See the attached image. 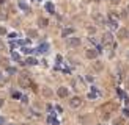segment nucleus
<instances>
[{
    "label": "nucleus",
    "instance_id": "nucleus-29",
    "mask_svg": "<svg viewBox=\"0 0 129 125\" xmlns=\"http://www.w3.org/2000/svg\"><path fill=\"white\" fill-rule=\"evenodd\" d=\"M3 124V117H0V125H2Z\"/></svg>",
    "mask_w": 129,
    "mask_h": 125
},
{
    "label": "nucleus",
    "instance_id": "nucleus-25",
    "mask_svg": "<svg viewBox=\"0 0 129 125\" xmlns=\"http://www.w3.org/2000/svg\"><path fill=\"white\" fill-rule=\"evenodd\" d=\"M2 81H6V78H5V77H2V74H0V83H2Z\"/></svg>",
    "mask_w": 129,
    "mask_h": 125
},
{
    "label": "nucleus",
    "instance_id": "nucleus-22",
    "mask_svg": "<svg viewBox=\"0 0 129 125\" xmlns=\"http://www.w3.org/2000/svg\"><path fill=\"white\" fill-rule=\"evenodd\" d=\"M0 64H3V66H6V59H2V58H0Z\"/></svg>",
    "mask_w": 129,
    "mask_h": 125
},
{
    "label": "nucleus",
    "instance_id": "nucleus-28",
    "mask_svg": "<svg viewBox=\"0 0 129 125\" xmlns=\"http://www.w3.org/2000/svg\"><path fill=\"white\" fill-rule=\"evenodd\" d=\"M2 106H3V100H2V98H0V108H2Z\"/></svg>",
    "mask_w": 129,
    "mask_h": 125
},
{
    "label": "nucleus",
    "instance_id": "nucleus-4",
    "mask_svg": "<svg viewBox=\"0 0 129 125\" xmlns=\"http://www.w3.org/2000/svg\"><path fill=\"white\" fill-rule=\"evenodd\" d=\"M85 55H87V58L88 59H94L98 56V50H94V49H88L87 52H85Z\"/></svg>",
    "mask_w": 129,
    "mask_h": 125
},
{
    "label": "nucleus",
    "instance_id": "nucleus-2",
    "mask_svg": "<svg viewBox=\"0 0 129 125\" xmlns=\"http://www.w3.org/2000/svg\"><path fill=\"white\" fill-rule=\"evenodd\" d=\"M69 105H71V108H79V106L82 105V98L80 97H72L69 100Z\"/></svg>",
    "mask_w": 129,
    "mask_h": 125
},
{
    "label": "nucleus",
    "instance_id": "nucleus-13",
    "mask_svg": "<svg viewBox=\"0 0 129 125\" xmlns=\"http://www.w3.org/2000/svg\"><path fill=\"white\" fill-rule=\"evenodd\" d=\"M38 24H40L41 27H47V19H44V17H41V19L38 20Z\"/></svg>",
    "mask_w": 129,
    "mask_h": 125
},
{
    "label": "nucleus",
    "instance_id": "nucleus-12",
    "mask_svg": "<svg viewBox=\"0 0 129 125\" xmlns=\"http://www.w3.org/2000/svg\"><path fill=\"white\" fill-rule=\"evenodd\" d=\"M27 36H30V38H36L38 33L35 31V30H27Z\"/></svg>",
    "mask_w": 129,
    "mask_h": 125
},
{
    "label": "nucleus",
    "instance_id": "nucleus-7",
    "mask_svg": "<svg viewBox=\"0 0 129 125\" xmlns=\"http://www.w3.org/2000/svg\"><path fill=\"white\" fill-rule=\"evenodd\" d=\"M24 64H30V66H35V64H38V61H36L35 58H27Z\"/></svg>",
    "mask_w": 129,
    "mask_h": 125
},
{
    "label": "nucleus",
    "instance_id": "nucleus-19",
    "mask_svg": "<svg viewBox=\"0 0 129 125\" xmlns=\"http://www.w3.org/2000/svg\"><path fill=\"white\" fill-rule=\"evenodd\" d=\"M94 67H96V69H98V70H101V69H102V66H101V64H99V63H96V64H94Z\"/></svg>",
    "mask_w": 129,
    "mask_h": 125
},
{
    "label": "nucleus",
    "instance_id": "nucleus-5",
    "mask_svg": "<svg viewBox=\"0 0 129 125\" xmlns=\"http://www.w3.org/2000/svg\"><path fill=\"white\" fill-rule=\"evenodd\" d=\"M112 41H113L112 33H104V36H102V42H104V44H112Z\"/></svg>",
    "mask_w": 129,
    "mask_h": 125
},
{
    "label": "nucleus",
    "instance_id": "nucleus-26",
    "mask_svg": "<svg viewBox=\"0 0 129 125\" xmlns=\"http://www.w3.org/2000/svg\"><path fill=\"white\" fill-rule=\"evenodd\" d=\"M120 0H110V3H118Z\"/></svg>",
    "mask_w": 129,
    "mask_h": 125
},
{
    "label": "nucleus",
    "instance_id": "nucleus-24",
    "mask_svg": "<svg viewBox=\"0 0 129 125\" xmlns=\"http://www.w3.org/2000/svg\"><path fill=\"white\" fill-rule=\"evenodd\" d=\"M13 58H14V59H19V55L16 53V52H14V53H13Z\"/></svg>",
    "mask_w": 129,
    "mask_h": 125
},
{
    "label": "nucleus",
    "instance_id": "nucleus-20",
    "mask_svg": "<svg viewBox=\"0 0 129 125\" xmlns=\"http://www.w3.org/2000/svg\"><path fill=\"white\" fill-rule=\"evenodd\" d=\"M88 31L90 33H94V31H96V28H94V27H88Z\"/></svg>",
    "mask_w": 129,
    "mask_h": 125
},
{
    "label": "nucleus",
    "instance_id": "nucleus-1",
    "mask_svg": "<svg viewBox=\"0 0 129 125\" xmlns=\"http://www.w3.org/2000/svg\"><path fill=\"white\" fill-rule=\"evenodd\" d=\"M28 75H30V74H22V75L19 77V84L22 86V88H28V84H30Z\"/></svg>",
    "mask_w": 129,
    "mask_h": 125
},
{
    "label": "nucleus",
    "instance_id": "nucleus-17",
    "mask_svg": "<svg viewBox=\"0 0 129 125\" xmlns=\"http://www.w3.org/2000/svg\"><path fill=\"white\" fill-rule=\"evenodd\" d=\"M96 96H98V94H96V92H90V94H88V97H90V98H94V97H96Z\"/></svg>",
    "mask_w": 129,
    "mask_h": 125
},
{
    "label": "nucleus",
    "instance_id": "nucleus-3",
    "mask_svg": "<svg viewBox=\"0 0 129 125\" xmlns=\"http://www.w3.org/2000/svg\"><path fill=\"white\" fill-rule=\"evenodd\" d=\"M66 44L69 45V47H77V45L80 44V38H68Z\"/></svg>",
    "mask_w": 129,
    "mask_h": 125
},
{
    "label": "nucleus",
    "instance_id": "nucleus-30",
    "mask_svg": "<svg viewBox=\"0 0 129 125\" xmlns=\"http://www.w3.org/2000/svg\"><path fill=\"white\" fill-rule=\"evenodd\" d=\"M94 2H101V0H94Z\"/></svg>",
    "mask_w": 129,
    "mask_h": 125
},
{
    "label": "nucleus",
    "instance_id": "nucleus-11",
    "mask_svg": "<svg viewBox=\"0 0 129 125\" xmlns=\"http://www.w3.org/2000/svg\"><path fill=\"white\" fill-rule=\"evenodd\" d=\"M38 52H40V53H44V52H47V44H41L40 47H38Z\"/></svg>",
    "mask_w": 129,
    "mask_h": 125
},
{
    "label": "nucleus",
    "instance_id": "nucleus-6",
    "mask_svg": "<svg viewBox=\"0 0 129 125\" xmlns=\"http://www.w3.org/2000/svg\"><path fill=\"white\" fill-rule=\"evenodd\" d=\"M57 94H58V97H62V98H64V97H66V96H68V89H66V88H63V86H62V88H58V91H57Z\"/></svg>",
    "mask_w": 129,
    "mask_h": 125
},
{
    "label": "nucleus",
    "instance_id": "nucleus-21",
    "mask_svg": "<svg viewBox=\"0 0 129 125\" xmlns=\"http://www.w3.org/2000/svg\"><path fill=\"white\" fill-rule=\"evenodd\" d=\"M0 50H5V44H3L2 41H0Z\"/></svg>",
    "mask_w": 129,
    "mask_h": 125
},
{
    "label": "nucleus",
    "instance_id": "nucleus-8",
    "mask_svg": "<svg viewBox=\"0 0 129 125\" xmlns=\"http://www.w3.org/2000/svg\"><path fill=\"white\" fill-rule=\"evenodd\" d=\"M128 34H129V31H128V30H120V31H118V38H121V39H123V38H126L128 36Z\"/></svg>",
    "mask_w": 129,
    "mask_h": 125
},
{
    "label": "nucleus",
    "instance_id": "nucleus-18",
    "mask_svg": "<svg viewBox=\"0 0 129 125\" xmlns=\"http://www.w3.org/2000/svg\"><path fill=\"white\" fill-rule=\"evenodd\" d=\"M8 72H10V74H14L16 69H14V67H8Z\"/></svg>",
    "mask_w": 129,
    "mask_h": 125
},
{
    "label": "nucleus",
    "instance_id": "nucleus-31",
    "mask_svg": "<svg viewBox=\"0 0 129 125\" xmlns=\"http://www.w3.org/2000/svg\"><path fill=\"white\" fill-rule=\"evenodd\" d=\"M98 125H102V124H98Z\"/></svg>",
    "mask_w": 129,
    "mask_h": 125
},
{
    "label": "nucleus",
    "instance_id": "nucleus-16",
    "mask_svg": "<svg viewBox=\"0 0 129 125\" xmlns=\"http://www.w3.org/2000/svg\"><path fill=\"white\" fill-rule=\"evenodd\" d=\"M3 34H6V30L3 27H0V36H3Z\"/></svg>",
    "mask_w": 129,
    "mask_h": 125
},
{
    "label": "nucleus",
    "instance_id": "nucleus-9",
    "mask_svg": "<svg viewBox=\"0 0 129 125\" xmlns=\"http://www.w3.org/2000/svg\"><path fill=\"white\" fill-rule=\"evenodd\" d=\"M109 17H110V22H117V20H118V14H117V13H113V11L109 14Z\"/></svg>",
    "mask_w": 129,
    "mask_h": 125
},
{
    "label": "nucleus",
    "instance_id": "nucleus-10",
    "mask_svg": "<svg viewBox=\"0 0 129 125\" xmlns=\"http://www.w3.org/2000/svg\"><path fill=\"white\" fill-rule=\"evenodd\" d=\"M72 33H74V30H72V28H68V30H63V38H66V36H71V34Z\"/></svg>",
    "mask_w": 129,
    "mask_h": 125
},
{
    "label": "nucleus",
    "instance_id": "nucleus-27",
    "mask_svg": "<svg viewBox=\"0 0 129 125\" xmlns=\"http://www.w3.org/2000/svg\"><path fill=\"white\" fill-rule=\"evenodd\" d=\"M124 114H126V116H129V110H124Z\"/></svg>",
    "mask_w": 129,
    "mask_h": 125
},
{
    "label": "nucleus",
    "instance_id": "nucleus-14",
    "mask_svg": "<svg viewBox=\"0 0 129 125\" xmlns=\"http://www.w3.org/2000/svg\"><path fill=\"white\" fill-rule=\"evenodd\" d=\"M43 94H44V96H47V97H49V96H52L50 89H47V88H44V89H43Z\"/></svg>",
    "mask_w": 129,
    "mask_h": 125
},
{
    "label": "nucleus",
    "instance_id": "nucleus-15",
    "mask_svg": "<svg viewBox=\"0 0 129 125\" xmlns=\"http://www.w3.org/2000/svg\"><path fill=\"white\" fill-rule=\"evenodd\" d=\"M46 10L49 11V13H54V6H52V3H47V5H46Z\"/></svg>",
    "mask_w": 129,
    "mask_h": 125
},
{
    "label": "nucleus",
    "instance_id": "nucleus-23",
    "mask_svg": "<svg viewBox=\"0 0 129 125\" xmlns=\"http://www.w3.org/2000/svg\"><path fill=\"white\" fill-rule=\"evenodd\" d=\"M24 52H25V53H32V49H27V47H25Z\"/></svg>",
    "mask_w": 129,
    "mask_h": 125
}]
</instances>
